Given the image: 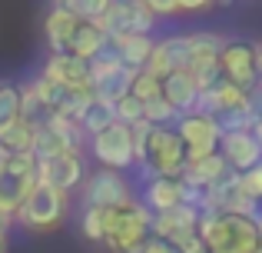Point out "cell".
Returning <instances> with one entry per match:
<instances>
[{
    "label": "cell",
    "mask_w": 262,
    "mask_h": 253,
    "mask_svg": "<svg viewBox=\"0 0 262 253\" xmlns=\"http://www.w3.org/2000/svg\"><path fill=\"white\" fill-rule=\"evenodd\" d=\"M223 4H229V0H223Z\"/></svg>",
    "instance_id": "41"
},
{
    "label": "cell",
    "mask_w": 262,
    "mask_h": 253,
    "mask_svg": "<svg viewBox=\"0 0 262 253\" xmlns=\"http://www.w3.org/2000/svg\"><path fill=\"white\" fill-rule=\"evenodd\" d=\"M243 193L249 197V200L262 203V163H259V167H252V170H246V173H243Z\"/></svg>",
    "instance_id": "32"
},
{
    "label": "cell",
    "mask_w": 262,
    "mask_h": 253,
    "mask_svg": "<svg viewBox=\"0 0 262 253\" xmlns=\"http://www.w3.org/2000/svg\"><path fill=\"white\" fill-rule=\"evenodd\" d=\"M219 153L229 163V170L236 173H246V170L259 167L262 163V143L256 140L252 130H239V133H223L219 140Z\"/></svg>",
    "instance_id": "13"
},
{
    "label": "cell",
    "mask_w": 262,
    "mask_h": 253,
    "mask_svg": "<svg viewBox=\"0 0 262 253\" xmlns=\"http://www.w3.org/2000/svg\"><path fill=\"white\" fill-rule=\"evenodd\" d=\"M156 17L149 13V7L143 0H113L106 10V17L100 20L103 33L110 40H123V37H149Z\"/></svg>",
    "instance_id": "6"
},
{
    "label": "cell",
    "mask_w": 262,
    "mask_h": 253,
    "mask_svg": "<svg viewBox=\"0 0 262 253\" xmlns=\"http://www.w3.org/2000/svg\"><path fill=\"white\" fill-rule=\"evenodd\" d=\"M106 47H110V37L103 33V27L100 24H86V20L77 27V33H73V40H70V53L80 57V60H86V64H93Z\"/></svg>",
    "instance_id": "22"
},
{
    "label": "cell",
    "mask_w": 262,
    "mask_h": 253,
    "mask_svg": "<svg viewBox=\"0 0 262 253\" xmlns=\"http://www.w3.org/2000/svg\"><path fill=\"white\" fill-rule=\"evenodd\" d=\"M246 100H249V93L239 90L236 84H229V80H223L219 87H212V90H203V93H199V107H196V110L216 120L219 113H226V110L246 107Z\"/></svg>",
    "instance_id": "18"
},
{
    "label": "cell",
    "mask_w": 262,
    "mask_h": 253,
    "mask_svg": "<svg viewBox=\"0 0 262 253\" xmlns=\"http://www.w3.org/2000/svg\"><path fill=\"white\" fill-rule=\"evenodd\" d=\"M179 117H183V113H176L163 97H156V100H149V104H146V120L153 127H176Z\"/></svg>",
    "instance_id": "29"
},
{
    "label": "cell",
    "mask_w": 262,
    "mask_h": 253,
    "mask_svg": "<svg viewBox=\"0 0 262 253\" xmlns=\"http://www.w3.org/2000/svg\"><path fill=\"white\" fill-rule=\"evenodd\" d=\"M116 120L120 124H126V127H136L140 120H146V104H143L140 97H123L120 104H116Z\"/></svg>",
    "instance_id": "30"
},
{
    "label": "cell",
    "mask_w": 262,
    "mask_h": 253,
    "mask_svg": "<svg viewBox=\"0 0 262 253\" xmlns=\"http://www.w3.org/2000/svg\"><path fill=\"white\" fill-rule=\"evenodd\" d=\"M256 57H259V90H262V44H256Z\"/></svg>",
    "instance_id": "37"
},
{
    "label": "cell",
    "mask_w": 262,
    "mask_h": 253,
    "mask_svg": "<svg viewBox=\"0 0 262 253\" xmlns=\"http://www.w3.org/2000/svg\"><path fill=\"white\" fill-rule=\"evenodd\" d=\"M0 253H7V233H0Z\"/></svg>",
    "instance_id": "39"
},
{
    "label": "cell",
    "mask_w": 262,
    "mask_h": 253,
    "mask_svg": "<svg viewBox=\"0 0 262 253\" xmlns=\"http://www.w3.org/2000/svg\"><path fill=\"white\" fill-rule=\"evenodd\" d=\"M40 183L60 190V193H70L83 183V160L80 153H67L57 160H43L40 163Z\"/></svg>",
    "instance_id": "15"
},
{
    "label": "cell",
    "mask_w": 262,
    "mask_h": 253,
    "mask_svg": "<svg viewBox=\"0 0 262 253\" xmlns=\"http://www.w3.org/2000/svg\"><path fill=\"white\" fill-rule=\"evenodd\" d=\"M143 163H149L160 177H176V180L183 177L186 163H189V153H186L176 127H153V137H149L146 160Z\"/></svg>",
    "instance_id": "7"
},
{
    "label": "cell",
    "mask_w": 262,
    "mask_h": 253,
    "mask_svg": "<svg viewBox=\"0 0 262 253\" xmlns=\"http://www.w3.org/2000/svg\"><path fill=\"white\" fill-rule=\"evenodd\" d=\"M10 220H13V213H7V210L0 207V233H7V227H10Z\"/></svg>",
    "instance_id": "36"
},
{
    "label": "cell",
    "mask_w": 262,
    "mask_h": 253,
    "mask_svg": "<svg viewBox=\"0 0 262 253\" xmlns=\"http://www.w3.org/2000/svg\"><path fill=\"white\" fill-rule=\"evenodd\" d=\"M176 133H179V140H183L189 160H203V157H209V153H219L223 130H219V124L212 117H206V113H199V110L183 113L179 124H176Z\"/></svg>",
    "instance_id": "10"
},
{
    "label": "cell",
    "mask_w": 262,
    "mask_h": 253,
    "mask_svg": "<svg viewBox=\"0 0 262 253\" xmlns=\"http://www.w3.org/2000/svg\"><path fill=\"white\" fill-rule=\"evenodd\" d=\"M80 24H83V20H80L77 13H70V10L53 4L43 17V33H47V44H50V53H70V40H73V33H77Z\"/></svg>",
    "instance_id": "16"
},
{
    "label": "cell",
    "mask_w": 262,
    "mask_h": 253,
    "mask_svg": "<svg viewBox=\"0 0 262 253\" xmlns=\"http://www.w3.org/2000/svg\"><path fill=\"white\" fill-rule=\"evenodd\" d=\"M67 207H70V193H60V190L47 187V183H37L30 190L24 203L17 210V220L24 223L27 230H37V233H47V230H57L67 217Z\"/></svg>",
    "instance_id": "3"
},
{
    "label": "cell",
    "mask_w": 262,
    "mask_h": 253,
    "mask_svg": "<svg viewBox=\"0 0 262 253\" xmlns=\"http://www.w3.org/2000/svg\"><path fill=\"white\" fill-rule=\"evenodd\" d=\"M83 203L86 207H96V210H120V207L133 203V190L120 177V170H103L100 167L83 183Z\"/></svg>",
    "instance_id": "9"
},
{
    "label": "cell",
    "mask_w": 262,
    "mask_h": 253,
    "mask_svg": "<svg viewBox=\"0 0 262 253\" xmlns=\"http://www.w3.org/2000/svg\"><path fill=\"white\" fill-rule=\"evenodd\" d=\"M153 237V210L143 200H133L129 207L106 210V247L113 253H143Z\"/></svg>",
    "instance_id": "2"
},
{
    "label": "cell",
    "mask_w": 262,
    "mask_h": 253,
    "mask_svg": "<svg viewBox=\"0 0 262 253\" xmlns=\"http://www.w3.org/2000/svg\"><path fill=\"white\" fill-rule=\"evenodd\" d=\"M90 77H93V93L106 104H120L123 97L133 93V84H136V70H129L126 64H120L113 53V44L100 53V57L90 64Z\"/></svg>",
    "instance_id": "5"
},
{
    "label": "cell",
    "mask_w": 262,
    "mask_h": 253,
    "mask_svg": "<svg viewBox=\"0 0 262 253\" xmlns=\"http://www.w3.org/2000/svg\"><path fill=\"white\" fill-rule=\"evenodd\" d=\"M33 137H37V127H30L27 120H13L10 127L0 130V147H4L10 157L33 153Z\"/></svg>",
    "instance_id": "24"
},
{
    "label": "cell",
    "mask_w": 262,
    "mask_h": 253,
    "mask_svg": "<svg viewBox=\"0 0 262 253\" xmlns=\"http://www.w3.org/2000/svg\"><path fill=\"white\" fill-rule=\"evenodd\" d=\"M226 173H229V163L223 160V153H209V157H203V160H189L186 163V170H183L179 180H183L186 187L209 190L212 183H219Z\"/></svg>",
    "instance_id": "19"
},
{
    "label": "cell",
    "mask_w": 262,
    "mask_h": 253,
    "mask_svg": "<svg viewBox=\"0 0 262 253\" xmlns=\"http://www.w3.org/2000/svg\"><path fill=\"white\" fill-rule=\"evenodd\" d=\"M189 60H192V40L189 33H179V37H166L156 44L153 57H149L146 64V73H153V77H169V73L176 70H189Z\"/></svg>",
    "instance_id": "12"
},
{
    "label": "cell",
    "mask_w": 262,
    "mask_h": 253,
    "mask_svg": "<svg viewBox=\"0 0 262 253\" xmlns=\"http://www.w3.org/2000/svg\"><path fill=\"white\" fill-rule=\"evenodd\" d=\"M40 77L50 80V84H60V87H73V90H93L90 64L73 57V53H50V60H47Z\"/></svg>",
    "instance_id": "14"
},
{
    "label": "cell",
    "mask_w": 262,
    "mask_h": 253,
    "mask_svg": "<svg viewBox=\"0 0 262 253\" xmlns=\"http://www.w3.org/2000/svg\"><path fill=\"white\" fill-rule=\"evenodd\" d=\"M212 0H179V7L183 10H203V7H209Z\"/></svg>",
    "instance_id": "35"
},
{
    "label": "cell",
    "mask_w": 262,
    "mask_h": 253,
    "mask_svg": "<svg viewBox=\"0 0 262 253\" xmlns=\"http://www.w3.org/2000/svg\"><path fill=\"white\" fill-rule=\"evenodd\" d=\"M143 203H146L153 213H166L183 203V180L176 177H156L153 183L143 187Z\"/></svg>",
    "instance_id": "20"
},
{
    "label": "cell",
    "mask_w": 262,
    "mask_h": 253,
    "mask_svg": "<svg viewBox=\"0 0 262 253\" xmlns=\"http://www.w3.org/2000/svg\"><path fill=\"white\" fill-rule=\"evenodd\" d=\"M40 183V163L33 153H17L0 163V207L17 217L20 203Z\"/></svg>",
    "instance_id": "4"
},
{
    "label": "cell",
    "mask_w": 262,
    "mask_h": 253,
    "mask_svg": "<svg viewBox=\"0 0 262 253\" xmlns=\"http://www.w3.org/2000/svg\"><path fill=\"white\" fill-rule=\"evenodd\" d=\"M57 7H63V10L77 13L80 20H86V24H100L103 17H106L110 4L113 0H53Z\"/></svg>",
    "instance_id": "26"
},
{
    "label": "cell",
    "mask_w": 262,
    "mask_h": 253,
    "mask_svg": "<svg viewBox=\"0 0 262 253\" xmlns=\"http://www.w3.org/2000/svg\"><path fill=\"white\" fill-rule=\"evenodd\" d=\"M116 124V107L113 104H106V100H100V97H93V104L83 110V117H80V127H83V133L93 140L96 133H103V130H110Z\"/></svg>",
    "instance_id": "25"
},
{
    "label": "cell",
    "mask_w": 262,
    "mask_h": 253,
    "mask_svg": "<svg viewBox=\"0 0 262 253\" xmlns=\"http://www.w3.org/2000/svg\"><path fill=\"white\" fill-rule=\"evenodd\" d=\"M252 133H256V140L262 143V120H259V124H256V127H252Z\"/></svg>",
    "instance_id": "38"
},
{
    "label": "cell",
    "mask_w": 262,
    "mask_h": 253,
    "mask_svg": "<svg viewBox=\"0 0 262 253\" xmlns=\"http://www.w3.org/2000/svg\"><path fill=\"white\" fill-rule=\"evenodd\" d=\"M199 84L192 80L189 70H176L169 77H163V100L173 107L176 113H192L199 107Z\"/></svg>",
    "instance_id": "17"
},
{
    "label": "cell",
    "mask_w": 262,
    "mask_h": 253,
    "mask_svg": "<svg viewBox=\"0 0 262 253\" xmlns=\"http://www.w3.org/2000/svg\"><path fill=\"white\" fill-rule=\"evenodd\" d=\"M143 253H176V250L169 247L163 237H149V243H146V250H143Z\"/></svg>",
    "instance_id": "34"
},
{
    "label": "cell",
    "mask_w": 262,
    "mask_h": 253,
    "mask_svg": "<svg viewBox=\"0 0 262 253\" xmlns=\"http://www.w3.org/2000/svg\"><path fill=\"white\" fill-rule=\"evenodd\" d=\"M67 153H80L77 143H70L67 137H60L53 127H37V137H33V157L37 163L43 160H57V157H67Z\"/></svg>",
    "instance_id": "23"
},
{
    "label": "cell",
    "mask_w": 262,
    "mask_h": 253,
    "mask_svg": "<svg viewBox=\"0 0 262 253\" xmlns=\"http://www.w3.org/2000/svg\"><path fill=\"white\" fill-rule=\"evenodd\" d=\"M133 97H140L143 104L163 97V80L153 77V73H146V70H140V73H136V84H133Z\"/></svg>",
    "instance_id": "31"
},
{
    "label": "cell",
    "mask_w": 262,
    "mask_h": 253,
    "mask_svg": "<svg viewBox=\"0 0 262 253\" xmlns=\"http://www.w3.org/2000/svg\"><path fill=\"white\" fill-rule=\"evenodd\" d=\"M113 44V53L120 64H126L129 70H146L149 57H153L156 50V40L153 37H123V40H110Z\"/></svg>",
    "instance_id": "21"
},
{
    "label": "cell",
    "mask_w": 262,
    "mask_h": 253,
    "mask_svg": "<svg viewBox=\"0 0 262 253\" xmlns=\"http://www.w3.org/2000/svg\"><path fill=\"white\" fill-rule=\"evenodd\" d=\"M90 153L96 157V163H103V170H126L136 163V147H133V130L116 120L110 130L96 133L90 140Z\"/></svg>",
    "instance_id": "8"
},
{
    "label": "cell",
    "mask_w": 262,
    "mask_h": 253,
    "mask_svg": "<svg viewBox=\"0 0 262 253\" xmlns=\"http://www.w3.org/2000/svg\"><path fill=\"white\" fill-rule=\"evenodd\" d=\"M256 253H262V243H259V250H256Z\"/></svg>",
    "instance_id": "40"
},
{
    "label": "cell",
    "mask_w": 262,
    "mask_h": 253,
    "mask_svg": "<svg viewBox=\"0 0 262 253\" xmlns=\"http://www.w3.org/2000/svg\"><path fill=\"white\" fill-rule=\"evenodd\" d=\"M143 4L149 7V13H153V17H173V13H183L179 0H143Z\"/></svg>",
    "instance_id": "33"
},
{
    "label": "cell",
    "mask_w": 262,
    "mask_h": 253,
    "mask_svg": "<svg viewBox=\"0 0 262 253\" xmlns=\"http://www.w3.org/2000/svg\"><path fill=\"white\" fill-rule=\"evenodd\" d=\"M223 73L229 84H236L239 90L252 93L259 87V57H256V44H246V40H229L219 57Z\"/></svg>",
    "instance_id": "11"
},
{
    "label": "cell",
    "mask_w": 262,
    "mask_h": 253,
    "mask_svg": "<svg viewBox=\"0 0 262 253\" xmlns=\"http://www.w3.org/2000/svg\"><path fill=\"white\" fill-rule=\"evenodd\" d=\"M20 120V87L0 84V130Z\"/></svg>",
    "instance_id": "27"
},
{
    "label": "cell",
    "mask_w": 262,
    "mask_h": 253,
    "mask_svg": "<svg viewBox=\"0 0 262 253\" xmlns=\"http://www.w3.org/2000/svg\"><path fill=\"white\" fill-rule=\"evenodd\" d=\"M199 237L209 253H256L262 243L259 223L232 213H203Z\"/></svg>",
    "instance_id": "1"
},
{
    "label": "cell",
    "mask_w": 262,
    "mask_h": 253,
    "mask_svg": "<svg viewBox=\"0 0 262 253\" xmlns=\"http://www.w3.org/2000/svg\"><path fill=\"white\" fill-rule=\"evenodd\" d=\"M83 237L93 243L106 240V210H96V207H83Z\"/></svg>",
    "instance_id": "28"
}]
</instances>
